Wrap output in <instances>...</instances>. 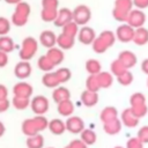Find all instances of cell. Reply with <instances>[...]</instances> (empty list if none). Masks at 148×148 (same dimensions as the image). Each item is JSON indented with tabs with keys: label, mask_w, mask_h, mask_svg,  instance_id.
<instances>
[{
	"label": "cell",
	"mask_w": 148,
	"mask_h": 148,
	"mask_svg": "<svg viewBox=\"0 0 148 148\" xmlns=\"http://www.w3.org/2000/svg\"><path fill=\"white\" fill-rule=\"evenodd\" d=\"M52 97H53V101L56 103H60L62 101H66V99H69L71 97V94H69V90L65 87H57L53 92H52Z\"/></svg>",
	"instance_id": "cell-18"
},
{
	"label": "cell",
	"mask_w": 148,
	"mask_h": 148,
	"mask_svg": "<svg viewBox=\"0 0 148 148\" xmlns=\"http://www.w3.org/2000/svg\"><path fill=\"white\" fill-rule=\"evenodd\" d=\"M97 135L92 130H83L81 132V140L86 143V145H94L96 142Z\"/></svg>",
	"instance_id": "cell-31"
},
{
	"label": "cell",
	"mask_w": 148,
	"mask_h": 148,
	"mask_svg": "<svg viewBox=\"0 0 148 148\" xmlns=\"http://www.w3.org/2000/svg\"><path fill=\"white\" fill-rule=\"evenodd\" d=\"M128 13L130 12H125V10H121V9H118V8H114L112 9V16L116 21L118 22H121V23H125L127 21V17H128Z\"/></svg>",
	"instance_id": "cell-41"
},
{
	"label": "cell",
	"mask_w": 148,
	"mask_h": 148,
	"mask_svg": "<svg viewBox=\"0 0 148 148\" xmlns=\"http://www.w3.org/2000/svg\"><path fill=\"white\" fill-rule=\"evenodd\" d=\"M14 42L10 37L8 36H0V51L3 52H12L14 50Z\"/></svg>",
	"instance_id": "cell-30"
},
{
	"label": "cell",
	"mask_w": 148,
	"mask_h": 148,
	"mask_svg": "<svg viewBox=\"0 0 148 148\" xmlns=\"http://www.w3.org/2000/svg\"><path fill=\"white\" fill-rule=\"evenodd\" d=\"M114 148H124V147H121V146H117V147H114Z\"/></svg>",
	"instance_id": "cell-57"
},
{
	"label": "cell",
	"mask_w": 148,
	"mask_h": 148,
	"mask_svg": "<svg viewBox=\"0 0 148 148\" xmlns=\"http://www.w3.org/2000/svg\"><path fill=\"white\" fill-rule=\"evenodd\" d=\"M133 43L139 46H143L148 43V29L145 27H140L135 29L134 37H133Z\"/></svg>",
	"instance_id": "cell-16"
},
{
	"label": "cell",
	"mask_w": 148,
	"mask_h": 148,
	"mask_svg": "<svg viewBox=\"0 0 148 148\" xmlns=\"http://www.w3.org/2000/svg\"><path fill=\"white\" fill-rule=\"evenodd\" d=\"M34 121H35L36 127L38 128V131H43L46 127H49V121H47V119L43 114H37L34 118Z\"/></svg>",
	"instance_id": "cell-43"
},
{
	"label": "cell",
	"mask_w": 148,
	"mask_h": 148,
	"mask_svg": "<svg viewBox=\"0 0 148 148\" xmlns=\"http://www.w3.org/2000/svg\"><path fill=\"white\" fill-rule=\"evenodd\" d=\"M13 105L15 109L17 110H24L28 108V105L31 103L29 101V98H25V97H18V96H14L13 101H12Z\"/></svg>",
	"instance_id": "cell-37"
},
{
	"label": "cell",
	"mask_w": 148,
	"mask_h": 148,
	"mask_svg": "<svg viewBox=\"0 0 148 148\" xmlns=\"http://www.w3.org/2000/svg\"><path fill=\"white\" fill-rule=\"evenodd\" d=\"M38 67L44 71V72H50L53 67H54V64L50 60V58L45 54V56H42L39 59H38Z\"/></svg>",
	"instance_id": "cell-36"
},
{
	"label": "cell",
	"mask_w": 148,
	"mask_h": 148,
	"mask_svg": "<svg viewBox=\"0 0 148 148\" xmlns=\"http://www.w3.org/2000/svg\"><path fill=\"white\" fill-rule=\"evenodd\" d=\"M132 112L138 117V118H142L147 114L148 112V106L147 104H142V105H138V106H130Z\"/></svg>",
	"instance_id": "cell-44"
},
{
	"label": "cell",
	"mask_w": 148,
	"mask_h": 148,
	"mask_svg": "<svg viewBox=\"0 0 148 148\" xmlns=\"http://www.w3.org/2000/svg\"><path fill=\"white\" fill-rule=\"evenodd\" d=\"M86 69L89 74H92V75H97L98 73L102 72V66H101V62L96 59H89L87 60L86 62Z\"/></svg>",
	"instance_id": "cell-28"
},
{
	"label": "cell",
	"mask_w": 148,
	"mask_h": 148,
	"mask_svg": "<svg viewBox=\"0 0 148 148\" xmlns=\"http://www.w3.org/2000/svg\"><path fill=\"white\" fill-rule=\"evenodd\" d=\"M141 71H142L145 74L148 75V58L145 59V60H142V62H141Z\"/></svg>",
	"instance_id": "cell-54"
},
{
	"label": "cell",
	"mask_w": 148,
	"mask_h": 148,
	"mask_svg": "<svg viewBox=\"0 0 148 148\" xmlns=\"http://www.w3.org/2000/svg\"><path fill=\"white\" fill-rule=\"evenodd\" d=\"M66 148H69V147H68V146H67V147H66Z\"/></svg>",
	"instance_id": "cell-59"
},
{
	"label": "cell",
	"mask_w": 148,
	"mask_h": 148,
	"mask_svg": "<svg viewBox=\"0 0 148 148\" xmlns=\"http://www.w3.org/2000/svg\"><path fill=\"white\" fill-rule=\"evenodd\" d=\"M58 8H43L40 12V17L45 22H54L58 16Z\"/></svg>",
	"instance_id": "cell-27"
},
{
	"label": "cell",
	"mask_w": 148,
	"mask_h": 148,
	"mask_svg": "<svg viewBox=\"0 0 148 148\" xmlns=\"http://www.w3.org/2000/svg\"><path fill=\"white\" fill-rule=\"evenodd\" d=\"M56 74H57V77H58L60 83L67 82L71 79V76H72L71 71L68 68H59V69L56 71Z\"/></svg>",
	"instance_id": "cell-42"
},
{
	"label": "cell",
	"mask_w": 148,
	"mask_h": 148,
	"mask_svg": "<svg viewBox=\"0 0 148 148\" xmlns=\"http://www.w3.org/2000/svg\"><path fill=\"white\" fill-rule=\"evenodd\" d=\"M126 148H143V142L138 138H131L126 142Z\"/></svg>",
	"instance_id": "cell-46"
},
{
	"label": "cell",
	"mask_w": 148,
	"mask_h": 148,
	"mask_svg": "<svg viewBox=\"0 0 148 148\" xmlns=\"http://www.w3.org/2000/svg\"><path fill=\"white\" fill-rule=\"evenodd\" d=\"M57 37L56 34L51 30H45L40 34L39 36V42L40 44L44 46V47H47V49H51L56 44H57Z\"/></svg>",
	"instance_id": "cell-14"
},
{
	"label": "cell",
	"mask_w": 148,
	"mask_h": 148,
	"mask_svg": "<svg viewBox=\"0 0 148 148\" xmlns=\"http://www.w3.org/2000/svg\"><path fill=\"white\" fill-rule=\"evenodd\" d=\"M3 133H5V125L0 121V136H1Z\"/></svg>",
	"instance_id": "cell-56"
},
{
	"label": "cell",
	"mask_w": 148,
	"mask_h": 148,
	"mask_svg": "<svg viewBox=\"0 0 148 148\" xmlns=\"http://www.w3.org/2000/svg\"><path fill=\"white\" fill-rule=\"evenodd\" d=\"M59 1L58 0H42L43 8H58Z\"/></svg>",
	"instance_id": "cell-48"
},
{
	"label": "cell",
	"mask_w": 148,
	"mask_h": 148,
	"mask_svg": "<svg viewBox=\"0 0 148 148\" xmlns=\"http://www.w3.org/2000/svg\"><path fill=\"white\" fill-rule=\"evenodd\" d=\"M9 108V101L6 99H0V112H5L7 111Z\"/></svg>",
	"instance_id": "cell-52"
},
{
	"label": "cell",
	"mask_w": 148,
	"mask_h": 148,
	"mask_svg": "<svg viewBox=\"0 0 148 148\" xmlns=\"http://www.w3.org/2000/svg\"><path fill=\"white\" fill-rule=\"evenodd\" d=\"M44 145V139L40 134H35L31 136H28L27 146L28 148H42Z\"/></svg>",
	"instance_id": "cell-29"
},
{
	"label": "cell",
	"mask_w": 148,
	"mask_h": 148,
	"mask_svg": "<svg viewBox=\"0 0 148 148\" xmlns=\"http://www.w3.org/2000/svg\"><path fill=\"white\" fill-rule=\"evenodd\" d=\"M97 79H98V83H99L101 88H109L113 83V74L109 73V72L98 73L97 74Z\"/></svg>",
	"instance_id": "cell-23"
},
{
	"label": "cell",
	"mask_w": 148,
	"mask_h": 148,
	"mask_svg": "<svg viewBox=\"0 0 148 148\" xmlns=\"http://www.w3.org/2000/svg\"><path fill=\"white\" fill-rule=\"evenodd\" d=\"M120 120L123 123V125H125L126 127L128 128H133V127H136L138 124H139V120L140 118H138L131 110V108H127L125 109L121 114H120Z\"/></svg>",
	"instance_id": "cell-7"
},
{
	"label": "cell",
	"mask_w": 148,
	"mask_h": 148,
	"mask_svg": "<svg viewBox=\"0 0 148 148\" xmlns=\"http://www.w3.org/2000/svg\"><path fill=\"white\" fill-rule=\"evenodd\" d=\"M49 130L56 134V135H60L65 132L66 130V124L60 120V119H52L50 123H49Z\"/></svg>",
	"instance_id": "cell-24"
},
{
	"label": "cell",
	"mask_w": 148,
	"mask_h": 148,
	"mask_svg": "<svg viewBox=\"0 0 148 148\" xmlns=\"http://www.w3.org/2000/svg\"><path fill=\"white\" fill-rule=\"evenodd\" d=\"M65 124H66V130L69 131L71 133H74V134L81 133L84 130V123H83V120L80 117H76V116L69 117L66 120Z\"/></svg>",
	"instance_id": "cell-8"
},
{
	"label": "cell",
	"mask_w": 148,
	"mask_h": 148,
	"mask_svg": "<svg viewBox=\"0 0 148 148\" xmlns=\"http://www.w3.org/2000/svg\"><path fill=\"white\" fill-rule=\"evenodd\" d=\"M30 15V6L27 2H18L15 7V10L12 15L13 24L17 27H22L28 22V17Z\"/></svg>",
	"instance_id": "cell-1"
},
{
	"label": "cell",
	"mask_w": 148,
	"mask_h": 148,
	"mask_svg": "<svg viewBox=\"0 0 148 148\" xmlns=\"http://www.w3.org/2000/svg\"><path fill=\"white\" fill-rule=\"evenodd\" d=\"M8 62V56H7V52H3V51H0V67H5Z\"/></svg>",
	"instance_id": "cell-51"
},
{
	"label": "cell",
	"mask_w": 148,
	"mask_h": 148,
	"mask_svg": "<svg viewBox=\"0 0 148 148\" xmlns=\"http://www.w3.org/2000/svg\"><path fill=\"white\" fill-rule=\"evenodd\" d=\"M146 104V96L142 92H134L130 97V105L131 106H138Z\"/></svg>",
	"instance_id": "cell-38"
},
{
	"label": "cell",
	"mask_w": 148,
	"mask_h": 148,
	"mask_svg": "<svg viewBox=\"0 0 148 148\" xmlns=\"http://www.w3.org/2000/svg\"><path fill=\"white\" fill-rule=\"evenodd\" d=\"M91 12L88 6L86 5H79L73 10V21L76 22L79 25H84L90 21Z\"/></svg>",
	"instance_id": "cell-3"
},
{
	"label": "cell",
	"mask_w": 148,
	"mask_h": 148,
	"mask_svg": "<svg viewBox=\"0 0 148 148\" xmlns=\"http://www.w3.org/2000/svg\"><path fill=\"white\" fill-rule=\"evenodd\" d=\"M22 132L28 135V136H31V135H35V134H38V128L36 127V124L34 121V118L32 119H25L22 124Z\"/></svg>",
	"instance_id": "cell-26"
},
{
	"label": "cell",
	"mask_w": 148,
	"mask_h": 148,
	"mask_svg": "<svg viewBox=\"0 0 148 148\" xmlns=\"http://www.w3.org/2000/svg\"><path fill=\"white\" fill-rule=\"evenodd\" d=\"M133 0H114V8L125 10V12H131L133 9Z\"/></svg>",
	"instance_id": "cell-39"
},
{
	"label": "cell",
	"mask_w": 148,
	"mask_h": 148,
	"mask_svg": "<svg viewBox=\"0 0 148 148\" xmlns=\"http://www.w3.org/2000/svg\"><path fill=\"white\" fill-rule=\"evenodd\" d=\"M87 146H88V145H86L81 139H80V140H73V141L68 145L69 148H87Z\"/></svg>",
	"instance_id": "cell-49"
},
{
	"label": "cell",
	"mask_w": 148,
	"mask_h": 148,
	"mask_svg": "<svg viewBox=\"0 0 148 148\" xmlns=\"http://www.w3.org/2000/svg\"><path fill=\"white\" fill-rule=\"evenodd\" d=\"M147 86H148V79H147Z\"/></svg>",
	"instance_id": "cell-58"
},
{
	"label": "cell",
	"mask_w": 148,
	"mask_h": 148,
	"mask_svg": "<svg viewBox=\"0 0 148 148\" xmlns=\"http://www.w3.org/2000/svg\"><path fill=\"white\" fill-rule=\"evenodd\" d=\"M143 143H148V125L142 126L139 131H138V135H136Z\"/></svg>",
	"instance_id": "cell-47"
},
{
	"label": "cell",
	"mask_w": 148,
	"mask_h": 148,
	"mask_svg": "<svg viewBox=\"0 0 148 148\" xmlns=\"http://www.w3.org/2000/svg\"><path fill=\"white\" fill-rule=\"evenodd\" d=\"M133 3L135 8H139L142 10L148 8V0H133Z\"/></svg>",
	"instance_id": "cell-50"
},
{
	"label": "cell",
	"mask_w": 148,
	"mask_h": 148,
	"mask_svg": "<svg viewBox=\"0 0 148 148\" xmlns=\"http://www.w3.org/2000/svg\"><path fill=\"white\" fill-rule=\"evenodd\" d=\"M10 30V22L8 18L0 16V36H5Z\"/></svg>",
	"instance_id": "cell-45"
},
{
	"label": "cell",
	"mask_w": 148,
	"mask_h": 148,
	"mask_svg": "<svg viewBox=\"0 0 148 148\" xmlns=\"http://www.w3.org/2000/svg\"><path fill=\"white\" fill-rule=\"evenodd\" d=\"M77 37H79V40H80L82 44L89 45V44H92V42L95 40L96 34H95V30H94L92 28L83 25V27L79 30Z\"/></svg>",
	"instance_id": "cell-9"
},
{
	"label": "cell",
	"mask_w": 148,
	"mask_h": 148,
	"mask_svg": "<svg viewBox=\"0 0 148 148\" xmlns=\"http://www.w3.org/2000/svg\"><path fill=\"white\" fill-rule=\"evenodd\" d=\"M79 30H80L79 29V24L76 22H74V21H71L69 23H67V24H65L62 27V32L68 35V36H71V37H75L79 34Z\"/></svg>",
	"instance_id": "cell-33"
},
{
	"label": "cell",
	"mask_w": 148,
	"mask_h": 148,
	"mask_svg": "<svg viewBox=\"0 0 148 148\" xmlns=\"http://www.w3.org/2000/svg\"><path fill=\"white\" fill-rule=\"evenodd\" d=\"M58 112L61 116L68 117V116H71L74 112V104L69 99L62 101V102L58 103Z\"/></svg>",
	"instance_id": "cell-25"
},
{
	"label": "cell",
	"mask_w": 148,
	"mask_h": 148,
	"mask_svg": "<svg viewBox=\"0 0 148 148\" xmlns=\"http://www.w3.org/2000/svg\"><path fill=\"white\" fill-rule=\"evenodd\" d=\"M86 87H87L88 90H90V91H96V92H97V91L101 89V86H99V83H98L97 75L90 74V75L88 76V79L86 80Z\"/></svg>",
	"instance_id": "cell-34"
},
{
	"label": "cell",
	"mask_w": 148,
	"mask_h": 148,
	"mask_svg": "<svg viewBox=\"0 0 148 148\" xmlns=\"http://www.w3.org/2000/svg\"><path fill=\"white\" fill-rule=\"evenodd\" d=\"M57 44L62 50H68L74 45V37H71L64 32H61L57 37Z\"/></svg>",
	"instance_id": "cell-21"
},
{
	"label": "cell",
	"mask_w": 148,
	"mask_h": 148,
	"mask_svg": "<svg viewBox=\"0 0 148 148\" xmlns=\"http://www.w3.org/2000/svg\"><path fill=\"white\" fill-rule=\"evenodd\" d=\"M46 56H47V57L50 58V60L54 64V66L61 64L62 60H64V52H62V50H61V49H57V47H54V46L51 47V49H49Z\"/></svg>",
	"instance_id": "cell-22"
},
{
	"label": "cell",
	"mask_w": 148,
	"mask_h": 148,
	"mask_svg": "<svg viewBox=\"0 0 148 148\" xmlns=\"http://www.w3.org/2000/svg\"><path fill=\"white\" fill-rule=\"evenodd\" d=\"M30 105H31L32 111L36 114H44L49 110V101H47L46 97H44L42 95H38V96L34 97Z\"/></svg>",
	"instance_id": "cell-6"
},
{
	"label": "cell",
	"mask_w": 148,
	"mask_h": 148,
	"mask_svg": "<svg viewBox=\"0 0 148 148\" xmlns=\"http://www.w3.org/2000/svg\"><path fill=\"white\" fill-rule=\"evenodd\" d=\"M38 44L34 37H27L22 42V46L20 50V58L22 60H30L37 52Z\"/></svg>",
	"instance_id": "cell-2"
},
{
	"label": "cell",
	"mask_w": 148,
	"mask_h": 148,
	"mask_svg": "<svg viewBox=\"0 0 148 148\" xmlns=\"http://www.w3.org/2000/svg\"><path fill=\"white\" fill-rule=\"evenodd\" d=\"M13 92H14V96L29 98L32 95V87L27 82H20L14 86Z\"/></svg>",
	"instance_id": "cell-13"
},
{
	"label": "cell",
	"mask_w": 148,
	"mask_h": 148,
	"mask_svg": "<svg viewBox=\"0 0 148 148\" xmlns=\"http://www.w3.org/2000/svg\"><path fill=\"white\" fill-rule=\"evenodd\" d=\"M42 82H43V84H44L45 87H47V88H57V87L60 84V82H59V80H58V77H57L56 72H54V73H52V72H46V74H44L43 77H42Z\"/></svg>",
	"instance_id": "cell-20"
},
{
	"label": "cell",
	"mask_w": 148,
	"mask_h": 148,
	"mask_svg": "<svg viewBox=\"0 0 148 148\" xmlns=\"http://www.w3.org/2000/svg\"><path fill=\"white\" fill-rule=\"evenodd\" d=\"M14 74L18 79H25L31 74V65L28 60H22L16 64L14 68Z\"/></svg>",
	"instance_id": "cell-12"
},
{
	"label": "cell",
	"mask_w": 148,
	"mask_h": 148,
	"mask_svg": "<svg viewBox=\"0 0 148 148\" xmlns=\"http://www.w3.org/2000/svg\"><path fill=\"white\" fill-rule=\"evenodd\" d=\"M98 36L105 42V44H106L109 47L114 44L116 38H117V37H116V34H114L113 31H111V30H104V31H102Z\"/></svg>",
	"instance_id": "cell-35"
},
{
	"label": "cell",
	"mask_w": 148,
	"mask_h": 148,
	"mask_svg": "<svg viewBox=\"0 0 148 148\" xmlns=\"http://www.w3.org/2000/svg\"><path fill=\"white\" fill-rule=\"evenodd\" d=\"M146 14L143 13L142 9L139 8H133L130 13H128V17L126 23H128L131 27H133L134 29L143 27V24L146 23Z\"/></svg>",
	"instance_id": "cell-5"
},
{
	"label": "cell",
	"mask_w": 148,
	"mask_h": 148,
	"mask_svg": "<svg viewBox=\"0 0 148 148\" xmlns=\"http://www.w3.org/2000/svg\"><path fill=\"white\" fill-rule=\"evenodd\" d=\"M118 59L124 64V66L127 68V69H131L133 68L136 62H138V58H136V54L132 51H128V50H125V51H121L118 56Z\"/></svg>",
	"instance_id": "cell-11"
},
{
	"label": "cell",
	"mask_w": 148,
	"mask_h": 148,
	"mask_svg": "<svg viewBox=\"0 0 148 148\" xmlns=\"http://www.w3.org/2000/svg\"><path fill=\"white\" fill-rule=\"evenodd\" d=\"M133 74L130 72V69H127L126 72H124L123 74H120L119 76H117V81L121 84V86H130L133 82Z\"/></svg>",
	"instance_id": "cell-40"
},
{
	"label": "cell",
	"mask_w": 148,
	"mask_h": 148,
	"mask_svg": "<svg viewBox=\"0 0 148 148\" xmlns=\"http://www.w3.org/2000/svg\"><path fill=\"white\" fill-rule=\"evenodd\" d=\"M99 118L102 120V123H108L110 120H113L116 118H118V111L114 106H106L102 110Z\"/></svg>",
	"instance_id": "cell-19"
},
{
	"label": "cell",
	"mask_w": 148,
	"mask_h": 148,
	"mask_svg": "<svg viewBox=\"0 0 148 148\" xmlns=\"http://www.w3.org/2000/svg\"><path fill=\"white\" fill-rule=\"evenodd\" d=\"M8 96V90L3 84H0V99H6Z\"/></svg>",
	"instance_id": "cell-53"
},
{
	"label": "cell",
	"mask_w": 148,
	"mask_h": 148,
	"mask_svg": "<svg viewBox=\"0 0 148 148\" xmlns=\"http://www.w3.org/2000/svg\"><path fill=\"white\" fill-rule=\"evenodd\" d=\"M7 3H10V5H17L18 2H21L22 0H5Z\"/></svg>",
	"instance_id": "cell-55"
},
{
	"label": "cell",
	"mask_w": 148,
	"mask_h": 148,
	"mask_svg": "<svg viewBox=\"0 0 148 148\" xmlns=\"http://www.w3.org/2000/svg\"><path fill=\"white\" fill-rule=\"evenodd\" d=\"M71 21H73V10H71V9L64 7V8L59 9L58 16H57V18L54 20L53 23H54L56 27L62 28L65 24L69 23Z\"/></svg>",
	"instance_id": "cell-10"
},
{
	"label": "cell",
	"mask_w": 148,
	"mask_h": 148,
	"mask_svg": "<svg viewBox=\"0 0 148 148\" xmlns=\"http://www.w3.org/2000/svg\"><path fill=\"white\" fill-rule=\"evenodd\" d=\"M121 126H123V123L120 119L116 118L113 120H110L108 123H103V130L106 134H110V135H114V134H118L121 130Z\"/></svg>",
	"instance_id": "cell-15"
},
{
	"label": "cell",
	"mask_w": 148,
	"mask_h": 148,
	"mask_svg": "<svg viewBox=\"0 0 148 148\" xmlns=\"http://www.w3.org/2000/svg\"><path fill=\"white\" fill-rule=\"evenodd\" d=\"M134 32H135V29L133 27H131L128 23L125 22V23L120 24L117 28V30H116V37L121 43H128V42H133Z\"/></svg>",
	"instance_id": "cell-4"
},
{
	"label": "cell",
	"mask_w": 148,
	"mask_h": 148,
	"mask_svg": "<svg viewBox=\"0 0 148 148\" xmlns=\"http://www.w3.org/2000/svg\"><path fill=\"white\" fill-rule=\"evenodd\" d=\"M110 69H111V73H112L114 76H119L120 74H123L124 72L127 71V68L124 66V64H123L118 58L111 62V65H110Z\"/></svg>",
	"instance_id": "cell-32"
},
{
	"label": "cell",
	"mask_w": 148,
	"mask_h": 148,
	"mask_svg": "<svg viewBox=\"0 0 148 148\" xmlns=\"http://www.w3.org/2000/svg\"><path fill=\"white\" fill-rule=\"evenodd\" d=\"M81 102L86 106H94L98 102V95L96 91H90L87 89L81 94Z\"/></svg>",
	"instance_id": "cell-17"
}]
</instances>
